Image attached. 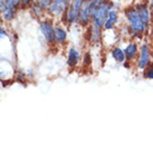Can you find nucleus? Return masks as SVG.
I'll use <instances>...</instances> for the list:
<instances>
[{
	"mask_svg": "<svg viewBox=\"0 0 153 154\" xmlns=\"http://www.w3.org/2000/svg\"><path fill=\"white\" fill-rule=\"evenodd\" d=\"M29 9H30V12L33 14V16L36 17V18H42L47 12L46 10H44V9H42L39 5L36 4V2H33L31 6L29 7Z\"/></svg>",
	"mask_w": 153,
	"mask_h": 154,
	"instance_id": "4468645a",
	"label": "nucleus"
},
{
	"mask_svg": "<svg viewBox=\"0 0 153 154\" xmlns=\"http://www.w3.org/2000/svg\"><path fill=\"white\" fill-rule=\"evenodd\" d=\"M17 11H18V9L15 7L12 0H7L5 7L1 9V15H2L4 21H6V23H11L12 20L16 18Z\"/></svg>",
	"mask_w": 153,
	"mask_h": 154,
	"instance_id": "0eeeda50",
	"label": "nucleus"
},
{
	"mask_svg": "<svg viewBox=\"0 0 153 154\" xmlns=\"http://www.w3.org/2000/svg\"><path fill=\"white\" fill-rule=\"evenodd\" d=\"M67 31L64 27H61V25H56L55 26V44L57 46H64L67 42Z\"/></svg>",
	"mask_w": 153,
	"mask_h": 154,
	"instance_id": "f8f14e48",
	"label": "nucleus"
},
{
	"mask_svg": "<svg viewBox=\"0 0 153 154\" xmlns=\"http://www.w3.org/2000/svg\"><path fill=\"white\" fill-rule=\"evenodd\" d=\"M78 23L84 28L89 27V25H91V18H89V0H85L83 7L80 8V17H78Z\"/></svg>",
	"mask_w": 153,
	"mask_h": 154,
	"instance_id": "1a4fd4ad",
	"label": "nucleus"
},
{
	"mask_svg": "<svg viewBox=\"0 0 153 154\" xmlns=\"http://www.w3.org/2000/svg\"><path fill=\"white\" fill-rule=\"evenodd\" d=\"M143 77L149 79V81H153V63L151 62L149 65L145 67V69L143 70Z\"/></svg>",
	"mask_w": 153,
	"mask_h": 154,
	"instance_id": "2eb2a0df",
	"label": "nucleus"
},
{
	"mask_svg": "<svg viewBox=\"0 0 153 154\" xmlns=\"http://www.w3.org/2000/svg\"><path fill=\"white\" fill-rule=\"evenodd\" d=\"M2 21H4V19H2V15H1V10H0V25L2 23Z\"/></svg>",
	"mask_w": 153,
	"mask_h": 154,
	"instance_id": "5701e85b",
	"label": "nucleus"
},
{
	"mask_svg": "<svg viewBox=\"0 0 153 154\" xmlns=\"http://www.w3.org/2000/svg\"><path fill=\"white\" fill-rule=\"evenodd\" d=\"M34 2L39 5L44 10L48 11V9H49V7H50V4H52V0H35Z\"/></svg>",
	"mask_w": 153,
	"mask_h": 154,
	"instance_id": "dca6fc26",
	"label": "nucleus"
},
{
	"mask_svg": "<svg viewBox=\"0 0 153 154\" xmlns=\"http://www.w3.org/2000/svg\"><path fill=\"white\" fill-rule=\"evenodd\" d=\"M151 63V51H150V47L148 44H142L140 47V51H139V56L136 58V67L139 70L145 69V67Z\"/></svg>",
	"mask_w": 153,
	"mask_h": 154,
	"instance_id": "39448f33",
	"label": "nucleus"
},
{
	"mask_svg": "<svg viewBox=\"0 0 153 154\" xmlns=\"http://www.w3.org/2000/svg\"><path fill=\"white\" fill-rule=\"evenodd\" d=\"M12 2H14V5H15V7L17 8L18 10L23 8V0H12Z\"/></svg>",
	"mask_w": 153,
	"mask_h": 154,
	"instance_id": "aec40b11",
	"label": "nucleus"
},
{
	"mask_svg": "<svg viewBox=\"0 0 153 154\" xmlns=\"http://www.w3.org/2000/svg\"><path fill=\"white\" fill-rule=\"evenodd\" d=\"M111 55L113 59L117 64H123L125 62V54H124V49H122L121 47L115 46L114 48H112L111 50Z\"/></svg>",
	"mask_w": 153,
	"mask_h": 154,
	"instance_id": "ddd939ff",
	"label": "nucleus"
},
{
	"mask_svg": "<svg viewBox=\"0 0 153 154\" xmlns=\"http://www.w3.org/2000/svg\"><path fill=\"white\" fill-rule=\"evenodd\" d=\"M117 23H119V12L113 8L108 11L107 18L105 20V23H104L103 30H113L115 26L117 25Z\"/></svg>",
	"mask_w": 153,
	"mask_h": 154,
	"instance_id": "9d476101",
	"label": "nucleus"
},
{
	"mask_svg": "<svg viewBox=\"0 0 153 154\" xmlns=\"http://www.w3.org/2000/svg\"><path fill=\"white\" fill-rule=\"evenodd\" d=\"M9 35H8L7 30H6V28L2 26V25H0V42L1 40H4V39L8 38Z\"/></svg>",
	"mask_w": 153,
	"mask_h": 154,
	"instance_id": "f3484780",
	"label": "nucleus"
},
{
	"mask_svg": "<svg viewBox=\"0 0 153 154\" xmlns=\"http://www.w3.org/2000/svg\"><path fill=\"white\" fill-rule=\"evenodd\" d=\"M139 45L136 42H130L126 45V47L124 48V54H125V62L133 64L135 62V59L139 56Z\"/></svg>",
	"mask_w": 153,
	"mask_h": 154,
	"instance_id": "6e6552de",
	"label": "nucleus"
},
{
	"mask_svg": "<svg viewBox=\"0 0 153 154\" xmlns=\"http://www.w3.org/2000/svg\"><path fill=\"white\" fill-rule=\"evenodd\" d=\"M39 29L42 32V37L45 38L46 42L49 46L56 45L55 44V26H54L53 20L49 18H42L39 23Z\"/></svg>",
	"mask_w": 153,
	"mask_h": 154,
	"instance_id": "7ed1b4c3",
	"label": "nucleus"
},
{
	"mask_svg": "<svg viewBox=\"0 0 153 154\" xmlns=\"http://www.w3.org/2000/svg\"><path fill=\"white\" fill-rule=\"evenodd\" d=\"M35 0H23V8L21 9H26V8H29L31 6V4L34 2Z\"/></svg>",
	"mask_w": 153,
	"mask_h": 154,
	"instance_id": "6ab92c4d",
	"label": "nucleus"
},
{
	"mask_svg": "<svg viewBox=\"0 0 153 154\" xmlns=\"http://www.w3.org/2000/svg\"><path fill=\"white\" fill-rule=\"evenodd\" d=\"M80 62V50L70 47L67 51V66L69 68H75L76 66H78Z\"/></svg>",
	"mask_w": 153,
	"mask_h": 154,
	"instance_id": "9b49d317",
	"label": "nucleus"
},
{
	"mask_svg": "<svg viewBox=\"0 0 153 154\" xmlns=\"http://www.w3.org/2000/svg\"><path fill=\"white\" fill-rule=\"evenodd\" d=\"M133 6L136 8V10L139 11V15L141 17L142 21L145 23L146 27L149 28L150 23H151V20H152L149 5L146 4V2H144V1H141V2H135Z\"/></svg>",
	"mask_w": 153,
	"mask_h": 154,
	"instance_id": "423d86ee",
	"label": "nucleus"
},
{
	"mask_svg": "<svg viewBox=\"0 0 153 154\" xmlns=\"http://www.w3.org/2000/svg\"><path fill=\"white\" fill-rule=\"evenodd\" d=\"M108 0H89V4L91 6H95V7H100L103 4H105Z\"/></svg>",
	"mask_w": 153,
	"mask_h": 154,
	"instance_id": "a211bd4d",
	"label": "nucleus"
},
{
	"mask_svg": "<svg viewBox=\"0 0 153 154\" xmlns=\"http://www.w3.org/2000/svg\"><path fill=\"white\" fill-rule=\"evenodd\" d=\"M72 2V0H52L50 7L48 9L47 14L54 18H58V17H63L69 7V5Z\"/></svg>",
	"mask_w": 153,
	"mask_h": 154,
	"instance_id": "20e7f679",
	"label": "nucleus"
},
{
	"mask_svg": "<svg viewBox=\"0 0 153 154\" xmlns=\"http://www.w3.org/2000/svg\"><path fill=\"white\" fill-rule=\"evenodd\" d=\"M149 8H150V12H151V17H152L153 19V0H151V2L149 5Z\"/></svg>",
	"mask_w": 153,
	"mask_h": 154,
	"instance_id": "412c9836",
	"label": "nucleus"
},
{
	"mask_svg": "<svg viewBox=\"0 0 153 154\" xmlns=\"http://www.w3.org/2000/svg\"><path fill=\"white\" fill-rule=\"evenodd\" d=\"M6 2H7V0H0V10H1V9L5 7Z\"/></svg>",
	"mask_w": 153,
	"mask_h": 154,
	"instance_id": "4be33fe9",
	"label": "nucleus"
},
{
	"mask_svg": "<svg viewBox=\"0 0 153 154\" xmlns=\"http://www.w3.org/2000/svg\"><path fill=\"white\" fill-rule=\"evenodd\" d=\"M124 16L126 18L127 26L131 29L132 37H140L145 34L148 27L145 26V23L142 21L139 11L134 6H129V7L124 8Z\"/></svg>",
	"mask_w": 153,
	"mask_h": 154,
	"instance_id": "f03ea898",
	"label": "nucleus"
},
{
	"mask_svg": "<svg viewBox=\"0 0 153 154\" xmlns=\"http://www.w3.org/2000/svg\"><path fill=\"white\" fill-rule=\"evenodd\" d=\"M114 8V5L111 0L106 1L105 4L98 7L96 15L91 21L89 25V42L93 45H97L101 42V36H102V31H103L104 23L107 18L108 11Z\"/></svg>",
	"mask_w": 153,
	"mask_h": 154,
	"instance_id": "f257e3e1",
	"label": "nucleus"
}]
</instances>
